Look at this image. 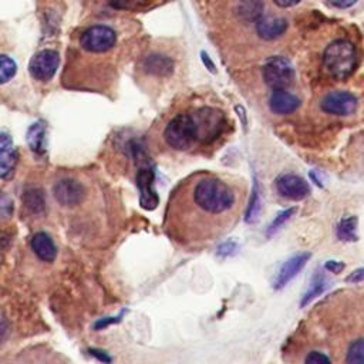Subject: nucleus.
I'll use <instances>...</instances> for the list:
<instances>
[{
	"label": "nucleus",
	"instance_id": "1",
	"mask_svg": "<svg viewBox=\"0 0 364 364\" xmlns=\"http://www.w3.org/2000/svg\"><path fill=\"white\" fill-rule=\"evenodd\" d=\"M235 203L236 193L229 183L218 176L202 175L173 191L168 212L188 210L193 216H220L232 210Z\"/></svg>",
	"mask_w": 364,
	"mask_h": 364
},
{
	"label": "nucleus",
	"instance_id": "2",
	"mask_svg": "<svg viewBox=\"0 0 364 364\" xmlns=\"http://www.w3.org/2000/svg\"><path fill=\"white\" fill-rule=\"evenodd\" d=\"M355 48L348 40H334L323 54V63L327 73L336 80L348 78L355 68Z\"/></svg>",
	"mask_w": 364,
	"mask_h": 364
},
{
	"label": "nucleus",
	"instance_id": "3",
	"mask_svg": "<svg viewBox=\"0 0 364 364\" xmlns=\"http://www.w3.org/2000/svg\"><path fill=\"white\" fill-rule=\"evenodd\" d=\"M166 144L178 151H185L198 141L196 124L192 114H178L173 117L164 132Z\"/></svg>",
	"mask_w": 364,
	"mask_h": 364
},
{
	"label": "nucleus",
	"instance_id": "4",
	"mask_svg": "<svg viewBox=\"0 0 364 364\" xmlns=\"http://www.w3.org/2000/svg\"><path fill=\"white\" fill-rule=\"evenodd\" d=\"M263 80L272 90H286L294 81L293 64L282 57H270L263 65Z\"/></svg>",
	"mask_w": 364,
	"mask_h": 364
},
{
	"label": "nucleus",
	"instance_id": "5",
	"mask_svg": "<svg viewBox=\"0 0 364 364\" xmlns=\"http://www.w3.org/2000/svg\"><path fill=\"white\" fill-rule=\"evenodd\" d=\"M196 124L198 141L210 142L218 138L225 125V117L215 108H200L192 114Z\"/></svg>",
	"mask_w": 364,
	"mask_h": 364
},
{
	"label": "nucleus",
	"instance_id": "6",
	"mask_svg": "<svg viewBox=\"0 0 364 364\" xmlns=\"http://www.w3.org/2000/svg\"><path fill=\"white\" fill-rule=\"evenodd\" d=\"M117 43L115 31L104 24L88 27L80 37V44L85 51L90 53H107Z\"/></svg>",
	"mask_w": 364,
	"mask_h": 364
},
{
	"label": "nucleus",
	"instance_id": "7",
	"mask_svg": "<svg viewBox=\"0 0 364 364\" xmlns=\"http://www.w3.org/2000/svg\"><path fill=\"white\" fill-rule=\"evenodd\" d=\"M60 64V55L57 51L46 48L38 53H36L30 63H28V71L30 74L38 80V81H50Z\"/></svg>",
	"mask_w": 364,
	"mask_h": 364
},
{
	"label": "nucleus",
	"instance_id": "8",
	"mask_svg": "<svg viewBox=\"0 0 364 364\" xmlns=\"http://www.w3.org/2000/svg\"><path fill=\"white\" fill-rule=\"evenodd\" d=\"M357 98L347 91H331L328 92L320 102V108L326 114L337 115V117H348L357 109Z\"/></svg>",
	"mask_w": 364,
	"mask_h": 364
},
{
	"label": "nucleus",
	"instance_id": "9",
	"mask_svg": "<svg viewBox=\"0 0 364 364\" xmlns=\"http://www.w3.org/2000/svg\"><path fill=\"white\" fill-rule=\"evenodd\" d=\"M274 185L279 195L290 200H301L310 193L309 182L294 173H283L277 176Z\"/></svg>",
	"mask_w": 364,
	"mask_h": 364
},
{
	"label": "nucleus",
	"instance_id": "10",
	"mask_svg": "<svg viewBox=\"0 0 364 364\" xmlns=\"http://www.w3.org/2000/svg\"><path fill=\"white\" fill-rule=\"evenodd\" d=\"M54 198L63 206H75L84 200L85 191L82 185L74 179H63L58 181L54 188Z\"/></svg>",
	"mask_w": 364,
	"mask_h": 364
},
{
	"label": "nucleus",
	"instance_id": "11",
	"mask_svg": "<svg viewBox=\"0 0 364 364\" xmlns=\"http://www.w3.org/2000/svg\"><path fill=\"white\" fill-rule=\"evenodd\" d=\"M310 253L309 252H303V253H299V255H294L291 256L290 259H287L282 267L279 269L274 280H273V289L276 290H280L283 289L290 280H293L300 272L301 269L306 266L307 260L310 259Z\"/></svg>",
	"mask_w": 364,
	"mask_h": 364
},
{
	"label": "nucleus",
	"instance_id": "12",
	"mask_svg": "<svg viewBox=\"0 0 364 364\" xmlns=\"http://www.w3.org/2000/svg\"><path fill=\"white\" fill-rule=\"evenodd\" d=\"M154 183V171L151 168H141L136 175V185L139 189V205L146 209L152 210L158 206L159 198L152 188Z\"/></svg>",
	"mask_w": 364,
	"mask_h": 364
},
{
	"label": "nucleus",
	"instance_id": "13",
	"mask_svg": "<svg viewBox=\"0 0 364 364\" xmlns=\"http://www.w3.org/2000/svg\"><path fill=\"white\" fill-rule=\"evenodd\" d=\"M300 98L286 90H273L269 97V108L273 114L289 115L300 108Z\"/></svg>",
	"mask_w": 364,
	"mask_h": 364
},
{
	"label": "nucleus",
	"instance_id": "14",
	"mask_svg": "<svg viewBox=\"0 0 364 364\" xmlns=\"http://www.w3.org/2000/svg\"><path fill=\"white\" fill-rule=\"evenodd\" d=\"M17 156L18 154L10 135L0 132V179L7 178L13 172L17 164Z\"/></svg>",
	"mask_w": 364,
	"mask_h": 364
},
{
	"label": "nucleus",
	"instance_id": "15",
	"mask_svg": "<svg viewBox=\"0 0 364 364\" xmlns=\"http://www.w3.org/2000/svg\"><path fill=\"white\" fill-rule=\"evenodd\" d=\"M287 28V21L282 17H260L256 23L257 34L263 40H274L280 37Z\"/></svg>",
	"mask_w": 364,
	"mask_h": 364
},
{
	"label": "nucleus",
	"instance_id": "16",
	"mask_svg": "<svg viewBox=\"0 0 364 364\" xmlns=\"http://www.w3.org/2000/svg\"><path fill=\"white\" fill-rule=\"evenodd\" d=\"M31 249L33 252L37 255L38 259L44 260V262H53L55 259L57 255V247L54 245V242L51 240V237L44 233V232H38L31 237Z\"/></svg>",
	"mask_w": 364,
	"mask_h": 364
},
{
	"label": "nucleus",
	"instance_id": "17",
	"mask_svg": "<svg viewBox=\"0 0 364 364\" xmlns=\"http://www.w3.org/2000/svg\"><path fill=\"white\" fill-rule=\"evenodd\" d=\"M357 216H346L338 220L336 228V235L338 240L343 242H355L358 240L357 235Z\"/></svg>",
	"mask_w": 364,
	"mask_h": 364
},
{
	"label": "nucleus",
	"instance_id": "18",
	"mask_svg": "<svg viewBox=\"0 0 364 364\" xmlns=\"http://www.w3.org/2000/svg\"><path fill=\"white\" fill-rule=\"evenodd\" d=\"M27 142L31 151L43 154L46 151V128L43 124L36 122L27 131Z\"/></svg>",
	"mask_w": 364,
	"mask_h": 364
},
{
	"label": "nucleus",
	"instance_id": "19",
	"mask_svg": "<svg viewBox=\"0 0 364 364\" xmlns=\"http://www.w3.org/2000/svg\"><path fill=\"white\" fill-rule=\"evenodd\" d=\"M327 280H326V276L323 274V273H317L314 277H313V280H311V283H310V286H309V289L306 290V293L303 294V297H301V301H300V306L301 307H306L309 303H311L316 297H318L326 289H327Z\"/></svg>",
	"mask_w": 364,
	"mask_h": 364
},
{
	"label": "nucleus",
	"instance_id": "20",
	"mask_svg": "<svg viewBox=\"0 0 364 364\" xmlns=\"http://www.w3.org/2000/svg\"><path fill=\"white\" fill-rule=\"evenodd\" d=\"M173 63L164 55H149L145 60V70L151 74L156 75H165L172 71Z\"/></svg>",
	"mask_w": 364,
	"mask_h": 364
},
{
	"label": "nucleus",
	"instance_id": "21",
	"mask_svg": "<svg viewBox=\"0 0 364 364\" xmlns=\"http://www.w3.org/2000/svg\"><path fill=\"white\" fill-rule=\"evenodd\" d=\"M262 209V199H260V191L257 186V182H253V189H252V195H250V200H249V206L246 209V215H245V220L247 223H255L259 218Z\"/></svg>",
	"mask_w": 364,
	"mask_h": 364
},
{
	"label": "nucleus",
	"instance_id": "22",
	"mask_svg": "<svg viewBox=\"0 0 364 364\" xmlns=\"http://www.w3.org/2000/svg\"><path fill=\"white\" fill-rule=\"evenodd\" d=\"M294 213H296V208H287V209L279 212V213L274 216V219L270 222V225L267 226V229H266V236L270 237V236H273L274 233H277V232L293 218Z\"/></svg>",
	"mask_w": 364,
	"mask_h": 364
},
{
	"label": "nucleus",
	"instance_id": "23",
	"mask_svg": "<svg viewBox=\"0 0 364 364\" xmlns=\"http://www.w3.org/2000/svg\"><path fill=\"white\" fill-rule=\"evenodd\" d=\"M240 14L246 20H259L263 10V3L260 0H242L239 4Z\"/></svg>",
	"mask_w": 364,
	"mask_h": 364
},
{
	"label": "nucleus",
	"instance_id": "24",
	"mask_svg": "<svg viewBox=\"0 0 364 364\" xmlns=\"http://www.w3.org/2000/svg\"><path fill=\"white\" fill-rule=\"evenodd\" d=\"M24 203L33 213H41L44 210V196L40 189H30L24 196Z\"/></svg>",
	"mask_w": 364,
	"mask_h": 364
},
{
	"label": "nucleus",
	"instance_id": "25",
	"mask_svg": "<svg viewBox=\"0 0 364 364\" xmlns=\"http://www.w3.org/2000/svg\"><path fill=\"white\" fill-rule=\"evenodd\" d=\"M346 361L348 364H364V338H358L350 344Z\"/></svg>",
	"mask_w": 364,
	"mask_h": 364
},
{
	"label": "nucleus",
	"instance_id": "26",
	"mask_svg": "<svg viewBox=\"0 0 364 364\" xmlns=\"http://www.w3.org/2000/svg\"><path fill=\"white\" fill-rule=\"evenodd\" d=\"M17 71V65L14 63L13 58L0 54V84H6L9 82Z\"/></svg>",
	"mask_w": 364,
	"mask_h": 364
},
{
	"label": "nucleus",
	"instance_id": "27",
	"mask_svg": "<svg viewBox=\"0 0 364 364\" xmlns=\"http://www.w3.org/2000/svg\"><path fill=\"white\" fill-rule=\"evenodd\" d=\"M13 215V200L11 198L0 191V225L6 223Z\"/></svg>",
	"mask_w": 364,
	"mask_h": 364
},
{
	"label": "nucleus",
	"instance_id": "28",
	"mask_svg": "<svg viewBox=\"0 0 364 364\" xmlns=\"http://www.w3.org/2000/svg\"><path fill=\"white\" fill-rule=\"evenodd\" d=\"M304 363H306V364H328V363H331V358L327 357L324 353H320V351H310V353L304 357Z\"/></svg>",
	"mask_w": 364,
	"mask_h": 364
},
{
	"label": "nucleus",
	"instance_id": "29",
	"mask_svg": "<svg viewBox=\"0 0 364 364\" xmlns=\"http://www.w3.org/2000/svg\"><path fill=\"white\" fill-rule=\"evenodd\" d=\"M344 267H346V264H344L343 262H338V260H327V262L324 263V269H326L327 272L333 273V274L341 273V272L344 270Z\"/></svg>",
	"mask_w": 364,
	"mask_h": 364
},
{
	"label": "nucleus",
	"instance_id": "30",
	"mask_svg": "<svg viewBox=\"0 0 364 364\" xmlns=\"http://www.w3.org/2000/svg\"><path fill=\"white\" fill-rule=\"evenodd\" d=\"M346 282H347V283H353V284L364 282V266L355 269L354 272H351V273L346 277Z\"/></svg>",
	"mask_w": 364,
	"mask_h": 364
},
{
	"label": "nucleus",
	"instance_id": "31",
	"mask_svg": "<svg viewBox=\"0 0 364 364\" xmlns=\"http://www.w3.org/2000/svg\"><path fill=\"white\" fill-rule=\"evenodd\" d=\"M236 250V245L233 242H226L219 247V253L223 256H229Z\"/></svg>",
	"mask_w": 364,
	"mask_h": 364
},
{
	"label": "nucleus",
	"instance_id": "32",
	"mask_svg": "<svg viewBox=\"0 0 364 364\" xmlns=\"http://www.w3.org/2000/svg\"><path fill=\"white\" fill-rule=\"evenodd\" d=\"M331 6L338 7V9H347L350 6H353L357 0H327Z\"/></svg>",
	"mask_w": 364,
	"mask_h": 364
},
{
	"label": "nucleus",
	"instance_id": "33",
	"mask_svg": "<svg viewBox=\"0 0 364 364\" xmlns=\"http://www.w3.org/2000/svg\"><path fill=\"white\" fill-rule=\"evenodd\" d=\"M111 4L117 9H128L131 7L136 0H109Z\"/></svg>",
	"mask_w": 364,
	"mask_h": 364
},
{
	"label": "nucleus",
	"instance_id": "34",
	"mask_svg": "<svg viewBox=\"0 0 364 364\" xmlns=\"http://www.w3.org/2000/svg\"><path fill=\"white\" fill-rule=\"evenodd\" d=\"M235 109H236V112H237V117H240V119H242L243 128H246V125H247V118H246V111H245V108H243L242 105H236Z\"/></svg>",
	"mask_w": 364,
	"mask_h": 364
},
{
	"label": "nucleus",
	"instance_id": "35",
	"mask_svg": "<svg viewBox=\"0 0 364 364\" xmlns=\"http://www.w3.org/2000/svg\"><path fill=\"white\" fill-rule=\"evenodd\" d=\"M277 6H280V7H291V6H294L296 3H299L300 0H273Z\"/></svg>",
	"mask_w": 364,
	"mask_h": 364
},
{
	"label": "nucleus",
	"instance_id": "36",
	"mask_svg": "<svg viewBox=\"0 0 364 364\" xmlns=\"http://www.w3.org/2000/svg\"><path fill=\"white\" fill-rule=\"evenodd\" d=\"M202 60H203V63H205V65L208 67V70H209V71H212V73H215V71H216V70H215L213 63L209 60V57H208V54H206V53H202Z\"/></svg>",
	"mask_w": 364,
	"mask_h": 364
},
{
	"label": "nucleus",
	"instance_id": "37",
	"mask_svg": "<svg viewBox=\"0 0 364 364\" xmlns=\"http://www.w3.org/2000/svg\"><path fill=\"white\" fill-rule=\"evenodd\" d=\"M6 334H7V324L6 321L0 320V341L6 337Z\"/></svg>",
	"mask_w": 364,
	"mask_h": 364
}]
</instances>
